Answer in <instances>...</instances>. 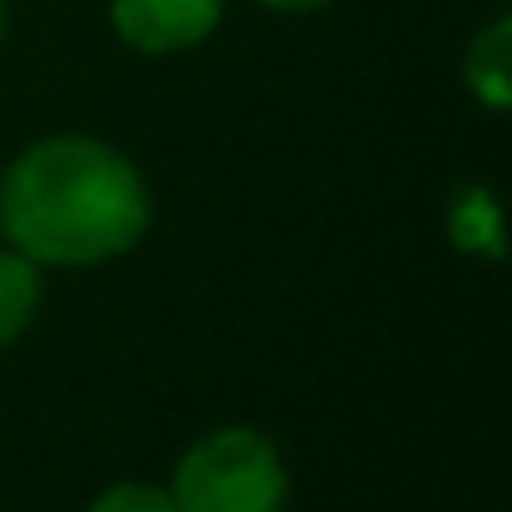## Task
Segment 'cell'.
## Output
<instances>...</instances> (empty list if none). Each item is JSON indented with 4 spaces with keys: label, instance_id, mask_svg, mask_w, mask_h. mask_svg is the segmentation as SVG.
Masks as SVG:
<instances>
[{
    "label": "cell",
    "instance_id": "4",
    "mask_svg": "<svg viewBox=\"0 0 512 512\" xmlns=\"http://www.w3.org/2000/svg\"><path fill=\"white\" fill-rule=\"evenodd\" d=\"M36 302H41L36 262L21 251H0V347L26 332V322L36 317Z\"/></svg>",
    "mask_w": 512,
    "mask_h": 512
},
{
    "label": "cell",
    "instance_id": "7",
    "mask_svg": "<svg viewBox=\"0 0 512 512\" xmlns=\"http://www.w3.org/2000/svg\"><path fill=\"white\" fill-rule=\"evenodd\" d=\"M91 512H176V502H171V492H161V487H146V482H121V487L101 492Z\"/></svg>",
    "mask_w": 512,
    "mask_h": 512
},
{
    "label": "cell",
    "instance_id": "2",
    "mask_svg": "<svg viewBox=\"0 0 512 512\" xmlns=\"http://www.w3.org/2000/svg\"><path fill=\"white\" fill-rule=\"evenodd\" d=\"M171 502L176 512H282L287 472L267 437L226 427L181 457Z\"/></svg>",
    "mask_w": 512,
    "mask_h": 512
},
{
    "label": "cell",
    "instance_id": "5",
    "mask_svg": "<svg viewBox=\"0 0 512 512\" xmlns=\"http://www.w3.org/2000/svg\"><path fill=\"white\" fill-rule=\"evenodd\" d=\"M467 81L482 91L487 106H507V21H497L467 56Z\"/></svg>",
    "mask_w": 512,
    "mask_h": 512
},
{
    "label": "cell",
    "instance_id": "9",
    "mask_svg": "<svg viewBox=\"0 0 512 512\" xmlns=\"http://www.w3.org/2000/svg\"><path fill=\"white\" fill-rule=\"evenodd\" d=\"M0 26H6V11H0Z\"/></svg>",
    "mask_w": 512,
    "mask_h": 512
},
{
    "label": "cell",
    "instance_id": "3",
    "mask_svg": "<svg viewBox=\"0 0 512 512\" xmlns=\"http://www.w3.org/2000/svg\"><path fill=\"white\" fill-rule=\"evenodd\" d=\"M221 0H116V31L136 51H181L211 36Z\"/></svg>",
    "mask_w": 512,
    "mask_h": 512
},
{
    "label": "cell",
    "instance_id": "1",
    "mask_svg": "<svg viewBox=\"0 0 512 512\" xmlns=\"http://www.w3.org/2000/svg\"><path fill=\"white\" fill-rule=\"evenodd\" d=\"M151 196L136 166L86 136H56L21 151L0 181V226L31 262L91 267L136 246Z\"/></svg>",
    "mask_w": 512,
    "mask_h": 512
},
{
    "label": "cell",
    "instance_id": "6",
    "mask_svg": "<svg viewBox=\"0 0 512 512\" xmlns=\"http://www.w3.org/2000/svg\"><path fill=\"white\" fill-rule=\"evenodd\" d=\"M497 211H492V201H487V191H467L462 201H457V216H452V236H457V246H482V251H497L502 241H497Z\"/></svg>",
    "mask_w": 512,
    "mask_h": 512
},
{
    "label": "cell",
    "instance_id": "8",
    "mask_svg": "<svg viewBox=\"0 0 512 512\" xmlns=\"http://www.w3.org/2000/svg\"><path fill=\"white\" fill-rule=\"evenodd\" d=\"M262 6H277V11H312V6H327V0H262Z\"/></svg>",
    "mask_w": 512,
    "mask_h": 512
}]
</instances>
